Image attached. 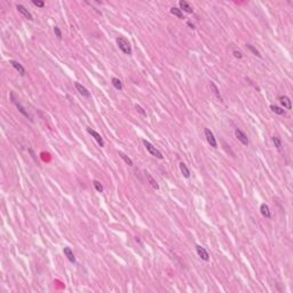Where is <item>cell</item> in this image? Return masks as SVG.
<instances>
[{
    "instance_id": "1",
    "label": "cell",
    "mask_w": 293,
    "mask_h": 293,
    "mask_svg": "<svg viewBox=\"0 0 293 293\" xmlns=\"http://www.w3.org/2000/svg\"><path fill=\"white\" fill-rule=\"evenodd\" d=\"M116 41H117V45H118V47H119V49H120L121 52L127 54V55H131V54H132V47H131L129 41L127 40L126 38H124V37H118Z\"/></svg>"
},
{
    "instance_id": "2",
    "label": "cell",
    "mask_w": 293,
    "mask_h": 293,
    "mask_svg": "<svg viewBox=\"0 0 293 293\" xmlns=\"http://www.w3.org/2000/svg\"><path fill=\"white\" fill-rule=\"evenodd\" d=\"M142 142H143L144 147L147 148V150L149 151V154L151 156H154V157H156V158H158V159H163V158H164L163 154H161V152L158 149H156V147H154L152 144L150 143L149 141H147V140H143Z\"/></svg>"
},
{
    "instance_id": "3",
    "label": "cell",
    "mask_w": 293,
    "mask_h": 293,
    "mask_svg": "<svg viewBox=\"0 0 293 293\" xmlns=\"http://www.w3.org/2000/svg\"><path fill=\"white\" fill-rule=\"evenodd\" d=\"M204 133H205V136H206L207 142L211 144V147H213V148H218V142H217V140H215V138H214V134L211 132V129H210V128H205Z\"/></svg>"
},
{
    "instance_id": "4",
    "label": "cell",
    "mask_w": 293,
    "mask_h": 293,
    "mask_svg": "<svg viewBox=\"0 0 293 293\" xmlns=\"http://www.w3.org/2000/svg\"><path fill=\"white\" fill-rule=\"evenodd\" d=\"M235 135H236V138L238 139V141H239L243 145H246V147L248 145V139H247V135L243 132V131H241L239 128H236Z\"/></svg>"
},
{
    "instance_id": "5",
    "label": "cell",
    "mask_w": 293,
    "mask_h": 293,
    "mask_svg": "<svg viewBox=\"0 0 293 293\" xmlns=\"http://www.w3.org/2000/svg\"><path fill=\"white\" fill-rule=\"evenodd\" d=\"M196 251H197V254L199 255V258L201 260H204V261H208L210 260V254H208V252L203 246L196 245Z\"/></svg>"
},
{
    "instance_id": "6",
    "label": "cell",
    "mask_w": 293,
    "mask_h": 293,
    "mask_svg": "<svg viewBox=\"0 0 293 293\" xmlns=\"http://www.w3.org/2000/svg\"><path fill=\"white\" fill-rule=\"evenodd\" d=\"M75 86H76V88H77V91L79 92V94L80 95H83L84 98H91V93L88 92V89H87L86 87L85 86H83L81 84H79L78 81H76L75 83Z\"/></svg>"
},
{
    "instance_id": "7",
    "label": "cell",
    "mask_w": 293,
    "mask_h": 293,
    "mask_svg": "<svg viewBox=\"0 0 293 293\" xmlns=\"http://www.w3.org/2000/svg\"><path fill=\"white\" fill-rule=\"evenodd\" d=\"M87 132L89 133L91 135H92L93 138L95 139V141L98 142V145L100 147H104V141H103V139H102V136L98 134L96 131H94V129H92V128H87Z\"/></svg>"
},
{
    "instance_id": "8",
    "label": "cell",
    "mask_w": 293,
    "mask_h": 293,
    "mask_svg": "<svg viewBox=\"0 0 293 293\" xmlns=\"http://www.w3.org/2000/svg\"><path fill=\"white\" fill-rule=\"evenodd\" d=\"M16 8H17L18 12L21 13V14H22L25 18H28L29 21H33V16H32V14H31V13H30L29 11H28V9L23 6V5H17V6H16Z\"/></svg>"
},
{
    "instance_id": "9",
    "label": "cell",
    "mask_w": 293,
    "mask_h": 293,
    "mask_svg": "<svg viewBox=\"0 0 293 293\" xmlns=\"http://www.w3.org/2000/svg\"><path fill=\"white\" fill-rule=\"evenodd\" d=\"M11 98H12L13 102H14V103H15V105H16V107H17L18 111H20V112H21V114H22V115H23V116H25V117H26V118H29L30 120H32V119H31V116H30L29 114H28V111H25V109H24L23 107H22V105H21V103H18L17 101H16V100H15V98H14V95H13V94H11Z\"/></svg>"
},
{
    "instance_id": "10",
    "label": "cell",
    "mask_w": 293,
    "mask_h": 293,
    "mask_svg": "<svg viewBox=\"0 0 293 293\" xmlns=\"http://www.w3.org/2000/svg\"><path fill=\"white\" fill-rule=\"evenodd\" d=\"M63 253H64V255L68 258V260H69L70 262L71 263H75L76 262V258H75V255H73V252L71 251V248L70 247H68V246H65L63 248Z\"/></svg>"
},
{
    "instance_id": "11",
    "label": "cell",
    "mask_w": 293,
    "mask_h": 293,
    "mask_svg": "<svg viewBox=\"0 0 293 293\" xmlns=\"http://www.w3.org/2000/svg\"><path fill=\"white\" fill-rule=\"evenodd\" d=\"M179 6H180V9H181V11H184L185 13H189V14L194 13V9H192V7L190 6V5L188 4V2H187V1H183V0H181V1L179 2Z\"/></svg>"
},
{
    "instance_id": "12",
    "label": "cell",
    "mask_w": 293,
    "mask_h": 293,
    "mask_svg": "<svg viewBox=\"0 0 293 293\" xmlns=\"http://www.w3.org/2000/svg\"><path fill=\"white\" fill-rule=\"evenodd\" d=\"M279 101H281L282 105H283L284 108H286V109H288V110L292 108L291 100H290V98L286 96V95H282V96H279Z\"/></svg>"
},
{
    "instance_id": "13",
    "label": "cell",
    "mask_w": 293,
    "mask_h": 293,
    "mask_svg": "<svg viewBox=\"0 0 293 293\" xmlns=\"http://www.w3.org/2000/svg\"><path fill=\"white\" fill-rule=\"evenodd\" d=\"M11 64H12L13 67L15 68V70H17L20 75H22V76L25 75V69H24V67L21 63H18L17 61H14V60H12V61H11Z\"/></svg>"
},
{
    "instance_id": "14",
    "label": "cell",
    "mask_w": 293,
    "mask_h": 293,
    "mask_svg": "<svg viewBox=\"0 0 293 293\" xmlns=\"http://www.w3.org/2000/svg\"><path fill=\"white\" fill-rule=\"evenodd\" d=\"M260 212H261V214L263 215L264 218H271V213H270V210H269V206L267 205V204H261V206H260Z\"/></svg>"
},
{
    "instance_id": "15",
    "label": "cell",
    "mask_w": 293,
    "mask_h": 293,
    "mask_svg": "<svg viewBox=\"0 0 293 293\" xmlns=\"http://www.w3.org/2000/svg\"><path fill=\"white\" fill-rule=\"evenodd\" d=\"M144 174H145V178H147V180L149 181V183L155 188L156 190H158L159 189V185H158V183L156 182V180L152 176H151V174H150L149 172H147V171H144Z\"/></svg>"
},
{
    "instance_id": "16",
    "label": "cell",
    "mask_w": 293,
    "mask_h": 293,
    "mask_svg": "<svg viewBox=\"0 0 293 293\" xmlns=\"http://www.w3.org/2000/svg\"><path fill=\"white\" fill-rule=\"evenodd\" d=\"M179 166H180L181 173L183 174L184 178H187V179L189 178V176H190V171H189V168L187 167V165H185L184 163H180V165H179Z\"/></svg>"
},
{
    "instance_id": "17",
    "label": "cell",
    "mask_w": 293,
    "mask_h": 293,
    "mask_svg": "<svg viewBox=\"0 0 293 293\" xmlns=\"http://www.w3.org/2000/svg\"><path fill=\"white\" fill-rule=\"evenodd\" d=\"M118 155L120 156V158L124 161H125V163H126L128 166H133V161L127 155H125V154H124L123 151H118Z\"/></svg>"
},
{
    "instance_id": "18",
    "label": "cell",
    "mask_w": 293,
    "mask_h": 293,
    "mask_svg": "<svg viewBox=\"0 0 293 293\" xmlns=\"http://www.w3.org/2000/svg\"><path fill=\"white\" fill-rule=\"evenodd\" d=\"M210 86H211V89L213 91V93H214V94L217 95V98H218L219 100H220V101H222V98H221V95H220V92H219L218 86H217V85H215L214 83H212V81L210 83Z\"/></svg>"
},
{
    "instance_id": "19",
    "label": "cell",
    "mask_w": 293,
    "mask_h": 293,
    "mask_svg": "<svg viewBox=\"0 0 293 293\" xmlns=\"http://www.w3.org/2000/svg\"><path fill=\"white\" fill-rule=\"evenodd\" d=\"M270 109H271L273 112H275V114H277V115H285V110L279 108V107H277V105L271 104V105H270Z\"/></svg>"
},
{
    "instance_id": "20",
    "label": "cell",
    "mask_w": 293,
    "mask_h": 293,
    "mask_svg": "<svg viewBox=\"0 0 293 293\" xmlns=\"http://www.w3.org/2000/svg\"><path fill=\"white\" fill-rule=\"evenodd\" d=\"M111 83H112V85H114V87H115L116 89H118V91L123 89V84H121V81L118 78H112Z\"/></svg>"
},
{
    "instance_id": "21",
    "label": "cell",
    "mask_w": 293,
    "mask_h": 293,
    "mask_svg": "<svg viewBox=\"0 0 293 293\" xmlns=\"http://www.w3.org/2000/svg\"><path fill=\"white\" fill-rule=\"evenodd\" d=\"M171 13L173 15H175L176 17L179 18H183V14H182V11L180 8H176V7H172L171 8Z\"/></svg>"
},
{
    "instance_id": "22",
    "label": "cell",
    "mask_w": 293,
    "mask_h": 293,
    "mask_svg": "<svg viewBox=\"0 0 293 293\" xmlns=\"http://www.w3.org/2000/svg\"><path fill=\"white\" fill-rule=\"evenodd\" d=\"M273 142H274V144H275V147L277 148V149H281L282 141H281V138H279L278 135H274V136H273Z\"/></svg>"
},
{
    "instance_id": "23",
    "label": "cell",
    "mask_w": 293,
    "mask_h": 293,
    "mask_svg": "<svg viewBox=\"0 0 293 293\" xmlns=\"http://www.w3.org/2000/svg\"><path fill=\"white\" fill-rule=\"evenodd\" d=\"M246 47H247V48H248V49H250V51H251V52L253 53V54H254V55H257L258 58H261V55H260V53H259V51H258V49H257V48H254V47H253L252 45H251V44H247Z\"/></svg>"
},
{
    "instance_id": "24",
    "label": "cell",
    "mask_w": 293,
    "mask_h": 293,
    "mask_svg": "<svg viewBox=\"0 0 293 293\" xmlns=\"http://www.w3.org/2000/svg\"><path fill=\"white\" fill-rule=\"evenodd\" d=\"M93 184H94L95 189L98 190V192H102V191H103V187H102V184L100 183L98 180H94V181H93Z\"/></svg>"
},
{
    "instance_id": "25",
    "label": "cell",
    "mask_w": 293,
    "mask_h": 293,
    "mask_svg": "<svg viewBox=\"0 0 293 293\" xmlns=\"http://www.w3.org/2000/svg\"><path fill=\"white\" fill-rule=\"evenodd\" d=\"M32 4L37 7H40V8H42V7L45 6V2L44 1H39V0H32Z\"/></svg>"
},
{
    "instance_id": "26",
    "label": "cell",
    "mask_w": 293,
    "mask_h": 293,
    "mask_svg": "<svg viewBox=\"0 0 293 293\" xmlns=\"http://www.w3.org/2000/svg\"><path fill=\"white\" fill-rule=\"evenodd\" d=\"M54 32H55V35H56V37H58V39H62V32H61L60 28L54 26Z\"/></svg>"
},
{
    "instance_id": "27",
    "label": "cell",
    "mask_w": 293,
    "mask_h": 293,
    "mask_svg": "<svg viewBox=\"0 0 293 293\" xmlns=\"http://www.w3.org/2000/svg\"><path fill=\"white\" fill-rule=\"evenodd\" d=\"M135 109L138 110V112H140L142 116H147V112H145L143 108H142V107H140L139 104H136V105H135Z\"/></svg>"
},
{
    "instance_id": "28",
    "label": "cell",
    "mask_w": 293,
    "mask_h": 293,
    "mask_svg": "<svg viewBox=\"0 0 293 293\" xmlns=\"http://www.w3.org/2000/svg\"><path fill=\"white\" fill-rule=\"evenodd\" d=\"M232 54H234V56H235V58H243V55H242V53H241V52H237V51H234V52H232Z\"/></svg>"
},
{
    "instance_id": "29",
    "label": "cell",
    "mask_w": 293,
    "mask_h": 293,
    "mask_svg": "<svg viewBox=\"0 0 293 293\" xmlns=\"http://www.w3.org/2000/svg\"><path fill=\"white\" fill-rule=\"evenodd\" d=\"M29 152L31 154V156H32V158L35 159V161H37V158H36V155H35V152H33V150L30 148V149H29Z\"/></svg>"
},
{
    "instance_id": "30",
    "label": "cell",
    "mask_w": 293,
    "mask_h": 293,
    "mask_svg": "<svg viewBox=\"0 0 293 293\" xmlns=\"http://www.w3.org/2000/svg\"><path fill=\"white\" fill-rule=\"evenodd\" d=\"M188 25H189V26H190V28H191V29H195V25H194V24L191 23V22H188Z\"/></svg>"
}]
</instances>
